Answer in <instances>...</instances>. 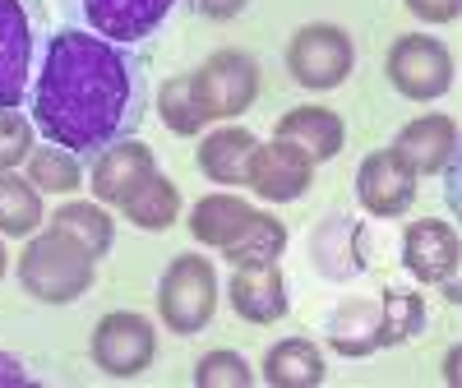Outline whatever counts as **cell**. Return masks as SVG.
Listing matches in <instances>:
<instances>
[{"instance_id": "obj_9", "label": "cell", "mask_w": 462, "mask_h": 388, "mask_svg": "<svg viewBox=\"0 0 462 388\" xmlns=\"http://www.w3.org/2000/svg\"><path fill=\"white\" fill-rule=\"evenodd\" d=\"M315 180V162L310 152L287 143V139H273V143H259L254 158H250V171H245V185L268 204H291L300 199Z\"/></svg>"}, {"instance_id": "obj_31", "label": "cell", "mask_w": 462, "mask_h": 388, "mask_svg": "<svg viewBox=\"0 0 462 388\" xmlns=\"http://www.w3.org/2000/svg\"><path fill=\"white\" fill-rule=\"evenodd\" d=\"M245 5H250V0H195V10L204 19H236Z\"/></svg>"}, {"instance_id": "obj_12", "label": "cell", "mask_w": 462, "mask_h": 388, "mask_svg": "<svg viewBox=\"0 0 462 388\" xmlns=\"http://www.w3.org/2000/svg\"><path fill=\"white\" fill-rule=\"evenodd\" d=\"M393 152L416 171V176H439L457 162V121L444 111L430 115H416L407 121L393 139Z\"/></svg>"}, {"instance_id": "obj_22", "label": "cell", "mask_w": 462, "mask_h": 388, "mask_svg": "<svg viewBox=\"0 0 462 388\" xmlns=\"http://www.w3.org/2000/svg\"><path fill=\"white\" fill-rule=\"evenodd\" d=\"M37 226H42V194L32 189L28 176L0 171V236L28 241Z\"/></svg>"}, {"instance_id": "obj_17", "label": "cell", "mask_w": 462, "mask_h": 388, "mask_svg": "<svg viewBox=\"0 0 462 388\" xmlns=\"http://www.w3.org/2000/svg\"><path fill=\"white\" fill-rule=\"evenodd\" d=\"M273 139H287L296 148L310 152V162H328L342 152L346 143V125H342V115L328 111V106H291L287 115H278V125H273Z\"/></svg>"}, {"instance_id": "obj_28", "label": "cell", "mask_w": 462, "mask_h": 388, "mask_svg": "<svg viewBox=\"0 0 462 388\" xmlns=\"http://www.w3.org/2000/svg\"><path fill=\"white\" fill-rule=\"evenodd\" d=\"M195 383L199 388H250L254 383V370L241 352H226V346H217V352H204L199 365H195Z\"/></svg>"}, {"instance_id": "obj_1", "label": "cell", "mask_w": 462, "mask_h": 388, "mask_svg": "<svg viewBox=\"0 0 462 388\" xmlns=\"http://www.w3.org/2000/svg\"><path fill=\"white\" fill-rule=\"evenodd\" d=\"M32 125L74 158H97L139 130L148 106V65L97 32L65 28L42 42L32 84Z\"/></svg>"}, {"instance_id": "obj_4", "label": "cell", "mask_w": 462, "mask_h": 388, "mask_svg": "<svg viewBox=\"0 0 462 388\" xmlns=\"http://www.w3.org/2000/svg\"><path fill=\"white\" fill-rule=\"evenodd\" d=\"M47 42L42 0H0V106H23L32 93V56Z\"/></svg>"}, {"instance_id": "obj_11", "label": "cell", "mask_w": 462, "mask_h": 388, "mask_svg": "<svg viewBox=\"0 0 462 388\" xmlns=\"http://www.w3.org/2000/svg\"><path fill=\"white\" fill-rule=\"evenodd\" d=\"M226 300H231V309H236L245 324H278L287 315V305H291L278 259L236 263L231 268V282H226Z\"/></svg>"}, {"instance_id": "obj_29", "label": "cell", "mask_w": 462, "mask_h": 388, "mask_svg": "<svg viewBox=\"0 0 462 388\" xmlns=\"http://www.w3.org/2000/svg\"><path fill=\"white\" fill-rule=\"evenodd\" d=\"M28 152H32V121L14 106H0V171L23 167Z\"/></svg>"}, {"instance_id": "obj_5", "label": "cell", "mask_w": 462, "mask_h": 388, "mask_svg": "<svg viewBox=\"0 0 462 388\" xmlns=\"http://www.w3.org/2000/svg\"><path fill=\"white\" fill-rule=\"evenodd\" d=\"M259 60L241 47H222L213 51L195 74H189V84H195V97L213 121H236V115H245L259 97Z\"/></svg>"}, {"instance_id": "obj_14", "label": "cell", "mask_w": 462, "mask_h": 388, "mask_svg": "<svg viewBox=\"0 0 462 388\" xmlns=\"http://www.w3.org/2000/svg\"><path fill=\"white\" fill-rule=\"evenodd\" d=\"M84 19L106 42H143L162 28V19L176 10V0H79Z\"/></svg>"}, {"instance_id": "obj_21", "label": "cell", "mask_w": 462, "mask_h": 388, "mask_svg": "<svg viewBox=\"0 0 462 388\" xmlns=\"http://www.w3.org/2000/svg\"><path fill=\"white\" fill-rule=\"evenodd\" d=\"M51 226L65 231L69 241H79L93 259H102L116 245V222L106 213V204H88V199H69L51 213Z\"/></svg>"}, {"instance_id": "obj_6", "label": "cell", "mask_w": 462, "mask_h": 388, "mask_svg": "<svg viewBox=\"0 0 462 388\" xmlns=\"http://www.w3.org/2000/svg\"><path fill=\"white\" fill-rule=\"evenodd\" d=\"M383 74L407 102H439L453 88V51L430 32H402L389 47Z\"/></svg>"}, {"instance_id": "obj_24", "label": "cell", "mask_w": 462, "mask_h": 388, "mask_svg": "<svg viewBox=\"0 0 462 388\" xmlns=\"http://www.w3.org/2000/svg\"><path fill=\"white\" fill-rule=\"evenodd\" d=\"M426 328V300L411 296V291H383L379 296V319H374V342L379 346H393L407 342Z\"/></svg>"}, {"instance_id": "obj_18", "label": "cell", "mask_w": 462, "mask_h": 388, "mask_svg": "<svg viewBox=\"0 0 462 388\" xmlns=\"http://www.w3.org/2000/svg\"><path fill=\"white\" fill-rule=\"evenodd\" d=\"M254 148H259V139H254L245 125H222V130H213V134L199 139L195 162H199V171H204L213 185H245V171H250Z\"/></svg>"}, {"instance_id": "obj_32", "label": "cell", "mask_w": 462, "mask_h": 388, "mask_svg": "<svg viewBox=\"0 0 462 388\" xmlns=\"http://www.w3.org/2000/svg\"><path fill=\"white\" fill-rule=\"evenodd\" d=\"M0 383H28V370L14 356H5V352H0Z\"/></svg>"}, {"instance_id": "obj_23", "label": "cell", "mask_w": 462, "mask_h": 388, "mask_svg": "<svg viewBox=\"0 0 462 388\" xmlns=\"http://www.w3.org/2000/svg\"><path fill=\"white\" fill-rule=\"evenodd\" d=\"M23 167H28V180H32L37 194H74L84 185L79 158H74L69 148H60V143H37L23 158Z\"/></svg>"}, {"instance_id": "obj_16", "label": "cell", "mask_w": 462, "mask_h": 388, "mask_svg": "<svg viewBox=\"0 0 462 388\" xmlns=\"http://www.w3.org/2000/svg\"><path fill=\"white\" fill-rule=\"evenodd\" d=\"M254 217H259V208L245 204L241 194H204V199L189 208V236L208 250H217V254H226L254 226Z\"/></svg>"}, {"instance_id": "obj_13", "label": "cell", "mask_w": 462, "mask_h": 388, "mask_svg": "<svg viewBox=\"0 0 462 388\" xmlns=\"http://www.w3.org/2000/svg\"><path fill=\"white\" fill-rule=\"evenodd\" d=\"M457 259H462V241L453 222L439 217H420L402 231V263L407 273L420 282H453L457 273Z\"/></svg>"}, {"instance_id": "obj_25", "label": "cell", "mask_w": 462, "mask_h": 388, "mask_svg": "<svg viewBox=\"0 0 462 388\" xmlns=\"http://www.w3.org/2000/svg\"><path fill=\"white\" fill-rule=\"evenodd\" d=\"M374 319H379V305H365V300H346L333 324H328V342L337 346L342 356H370L374 352Z\"/></svg>"}, {"instance_id": "obj_7", "label": "cell", "mask_w": 462, "mask_h": 388, "mask_svg": "<svg viewBox=\"0 0 462 388\" xmlns=\"http://www.w3.org/2000/svg\"><path fill=\"white\" fill-rule=\"evenodd\" d=\"M356 65V47L346 28L337 23H305L291 32V47H287V69L300 88L310 93H328L337 84H346V74Z\"/></svg>"}, {"instance_id": "obj_19", "label": "cell", "mask_w": 462, "mask_h": 388, "mask_svg": "<svg viewBox=\"0 0 462 388\" xmlns=\"http://www.w3.org/2000/svg\"><path fill=\"white\" fill-rule=\"evenodd\" d=\"M324 374V352L310 337H282L263 352V383L273 388H319Z\"/></svg>"}, {"instance_id": "obj_20", "label": "cell", "mask_w": 462, "mask_h": 388, "mask_svg": "<svg viewBox=\"0 0 462 388\" xmlns=\"http://www.w3.org/2000/svg\"><path fill=\"white\" fill-rule=\"evenodd\" d=\"M116 208H121L139 231H167V226L180 217V189H176L162 171H152V176H143Z\"/></svg>"}, {"instance_id": "obj_10", "label": "cell", "mask_w": 462, "mask_h": 388, "mask_svg": "<svg viewBox=\"0 0 462 388\" xmlns=\"http://www.w3.org/2000/svg\"><path fill=\"white\" fill-rule=\"evenodd\" d=\"M416 171L398 158L393 148H374L356 167V199L374 217H402L416 199Z\"/></svg>"}, {"instance_id": "obj_26", "label": "cell", "mask_w": 462, "mask_h": 388, "mask_svg": "<svg viewBox=\"0 0 462 388\" xmlns=\"http://www.w3.org/2000/svg\"><path fill=\"white\" fill-rule=\"evenodd\" d=\"M158 111H162V125H167L171 134H180V139L199 134V130L208 125V115H204V106H199V97H195L189 74H185V79H167V84L158 88Z\"/></svg>"}, {"instance_id": "obj_15", "label": "cell", "mask_w": 462, "mask_h": 388, "mask_svg": "<svg viewBox=\"0 0 462 388\" xmlns=\"http://www.w3.org/2000/svg\"><path fill=\"white\" fill-rule=\"evenodd\" d=\"M152 171H158V158H152V148L143 139H134V134L102 148L93 158V194H97V204H106V208L121 204L125 194Z\"/></svg>"}, {"instance_id": "obj_2", "label": "cell", "mask_w": 462, "mask_h": 388, "mask_svg": "<svg viewBox=\"0 0 462 388\" xmlns=\"http://www.w3.org/2000/svg\"><path fill=\"white\" fill-rule=\"evenodd\" d=\"M14 268H19V287L32 300H42V305L79 300L93 287V278H97V259L79 241H69L65 231H56V226L32 231Z\"/></svg>"}, {"instance_id": "obj_3", "label": "cell", "mask_w": 462, "mask_h": 388, "mask_svg": "<svg viewBox=\"0 0 462 388\" xmlns=\"http://www.w3.org/2000/svg\"><path fill=\"white\" fill-rule=\"evenodd\" d=\"M158 315L171 333H204L217 315V268L204 254H176L158 278Z\"/></svg>"}, {"instance_id": "obj_8", "label": "cell", "mask_w": 462, "mask_h": 388, "mask_svg": "<svg viewBox=\"0 0 462 388\" xmlns=\"http://www.w3.org/2000/svg\"><path fill=\"white\" fill-rule=\"evenodd\" d=\"M93 365L111 379H134L158 356V328H152L139 309H111L93 328Z\"/></svg>"}, {"instance_id": "obj_27", "label": "cell", "mask_w": 462, "mask_h": 388, "mask_svg": "<svg viewBox=\"0 0 462 388\" xmlns=\"http://www.w3.org/2000/svg\"><path fill=\"white\" fill-rule=\"evenodd\" d=\"M287 250V226L273 217V213H259L254 217V226L245 231V236L236 241V245H231L222 259L231 263V268H236V263H263V259H278Z\"/></svg>"}, {"instance_id": "obj_33", "label": "cell", "mask_w": 462, "mask_h": 388, "mask_svg": "<svg viewBox=\"0 0 462 388\" xmlns=\"http://www.w3.org/2000/svg\"><path fill=\"white\" fill-rule=\"evenodd\" d=\"M5 268H10V254H5V245H0V278H5Z\"/></svg>"}, {"instance_id": "obj_30", "label": "cell", "mask_w": 462, "mask_h": 388, "mask_svg": "<svg viewBox=\"0 0 462 388\" xmlns=\"http://www.w3.org/2000/svg\"><path fill=\"white\" fill-rule=\"evenodd\" d=\"M407 10L420 19V23H453L462 0H407Z\"/></svg>"}]
</instances>
